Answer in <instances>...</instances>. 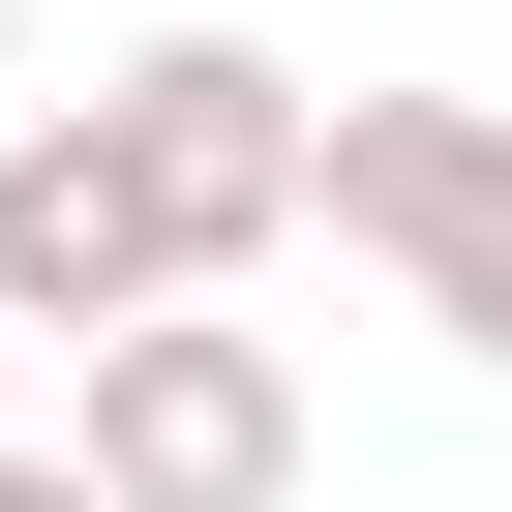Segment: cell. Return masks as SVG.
<instances>
[{"mask_svg": "<svg viewBox=\"0 0 512 512\" xmlns=\"http://www.w3.org/2000/svg\"><path fill=\"white\" fill-rule=\"evenodd\" d=\"M0 91H31V61H0Z\"/></svg>", "mask_w": 512, "mask_h": 512, "instance_id": "6", "label": "cell"}, {"mask_svg": "<svg viewBox=\"0 0 512 512\" xmlns=\"http://www.w3.org/2000/svg\"><path fill=\"white\" fill-rule=\"evenodd\" d=\"M332 241H362L452 362H512V121L482 91H332Z\"/></svg>", "mask_w": 512, "mask_h": 512, "instance_id": "3", "label": "cell"}, {"mask_svg": "<svg viewBox=\"0 0 512 512\" xmlns=\"http://www.w3.org/2000/svg\"><path fill=\"white\" fill-rule=\"evenodd\" d=\"M0 392H31V302H0Z\"/></svg>", "mask_w": 512, "mask_h": 512, "instance_id": "5", "label": "cell"}, {"mask_svg": "<svg viewBox=\"0 0 512 512\" xmlns=\"http://www.w3.org/2000/svg\"><path fill=\"white\" fill-rule=\"evenodd\" d=\"M0 512H121V482H91V452H0Z\"/></svg>", "mask_w": 512, "mask_h": 512, "instance_id": "4", "label": "cell"}, {"mask_svg": "<svg viewBox=\"0 0 512 512\" xmlns=\"http://www.w3.org/2000/svg\"><path fill=\"white\" fill-rule=\"evenodd\" d=\"M332 211V91L272 31H151L91 91H0V302L31 332H121V302H211Z\"/></svg>", "mask_w": 512, "mask_h": 512, "instance_id": "1", "label": "cell"}, {"mask_svg": "<svg viewBox=\"0 0 512 512\" xmlns=\"http://www.w3.org/2000/svg\"><path fill=\"white\" fill-rule=\"evenodd\" d=\"M61 362H91L61 452H91L121 512H302V362L241 332V272H211V302H121V332H61Z\"/></svg>", "mask_w": 512, "mask_h": 512, "instance_id": "2", "label": "cell"}]
</instances>
